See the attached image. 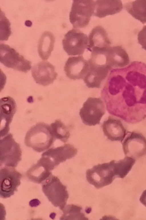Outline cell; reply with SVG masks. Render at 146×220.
I'll list each match as a JSON object with an SVG mask.
<instances>
[{
  "instance_id": "6da1fadb",
  "label": "cell",
  "mask_w": 146,
  "mask_h": 220,
  "mask_svg": "<svg viewBox=\"0 0 146 220\" xmlns=\"http://www.w3.org/2000/svg\"><path fill=\"white\" fill-rule=\"evenodd\" d=\"M108 112L129 123L146 118V64L112 69L101 91Z\"/></svg>"
},
{
  "instance_id": "7a4b0ae2",
  "label": "cell",
  "mask_w": 146,
  "mask_h": 220,
  "mask_svg": "<svg viewBox=\"0 0 146 220\" xmlns=\"http://www.w3.org/2000/svg\"><path fill=\"white\" fill-rule=\"evenodd\" d=\"M135 163L133 158L126 156L117 161L99 164L87 170L86 180L96 188H102L111 184L116 178H124Z\"/></svg>"
},
{
  "instance_id": "3957f363",
  "label": "cell",
  "mask_w": 146,
  "mask_h": 220,
  "mask_svg": "<svg viewBox=\"0 0 146 220\" xmlns=\"http://www.w3.org/2000/svg\"><path fill=\"white\" fill-rule=\"evenodd\" d=\"M55 140L50 125L38 123L32 127L27 132L25 143L27 146L40 152L48 149Z\"/></svg>"
},
{
  "instance_id": "277c9868",
  "label": "cell",
  "mask_w": 146,
  "mask_h": 220,
  "mask_svg": "<svg viewBox=\"0 0 146 220\" xmlns=\"http://www.w3.org/2000/svg\"><path fill=\"white\" fill-rule=\"evenodd\" d=\"M42 190L49 201L61 210L66 205L68 198L66 187L52 174L42 183Z\"/></svg>"
},
{
  "instance_id": "5b68a950",
  "label": "cell",
  "mask_w": 146,
  "mask_h": 220,
  "mask_svg": "<svg viewBox=\"0 0 146 220\" xmlns=\"http://www.w3.org/2000/svg\"><path fill=\"white\" fill-rule=\"evenodd\" d=\"M95 6L94 1H73L69 19L74 28H83L88 25L94 15Z\"/></svg>"
},
{
  "instance_id": "8992f818",
  "label": "cell",
  "mask_w": 146,
  "mask_h": 220,
  "mask_svg": "<svg viewBox=\"0 0 146 220\" xmlns=\"http://www.w3.org/2000/svg\"><path fill=\"white\" fill-rule=\"evenodd\" d=\"M22 151L19 144L12 135L9 133L0 140V165L15 168L21 160Z\"/></svg>"
},
{
  "instance_id": "52a82bcc",
  "label": "cell",
  "mask_w": 146,
  "mask_h": 220,
  "mask_svg": "<svg viewBox=\"0 0 146 220\" xmlns=\"http://www.w3.org/2000/svg\"><path fill=\"white\" fill-rule=\"evenodd\" d=\"M105 111V105L101 98L89 97L80 109L79 115L84 124L94 126L100 123Z\"/></svg>"
},
{
  "instance_id": "ba28073f",
  "label": "cell",
  "mask_w": 146,
  "mask_h": 220,
  "mask_svg": "<svg viewBox=\"0 0 146 220\" xmlns=\"http://www.w3.org/2000/svg\"><path fill=\"white\" fill-rule=\"evenodd\" d=\"M77 152L73 146L66 144L48 149L42 154L40 160L52 170L61 163L74 157Z\"/></svg>"
},
{
  "instance_id": "9c48e42d",
  "label": "cell",
  "mask_w": 146,
  "mask_h": 220,
  "mask_svg": "<svg viewBox=\"0 0 146 220\" xmlns=\"http://www.w3.org/2000/svg\"><path fill=\"white\" fill-rule=\"evenodd\" d=\"M62 44L64 50L68 55H80L87 49L89 39L86 34L74 28L65 34Z\"/></svg>"
},
{
  "instance_id": "30bf717a",
  "label": "cell",
  "mask_w": 146,
  "mask_h": 220,
  "mask_svg": "<svg viewBox=\"0 0 146 220\" xmlns=\"http://www.w3.org/2000/svg\"><path fill=\"white\" fill-rule=\"evenodd\" d=\"M0 62L9 68L27 72L31 68V62L26 59L14 48L4 44L0 45Z\"/></svg>"
},
{
  "instance_id": "8fae6325",
  "label": "cell",
  "mask_w": 146,
  "mask_h": 220,
  "mask_svg": "<svg viewBox=\"0 0 146 220\" xmlns=\"http://www.w3.org/2000/svg\"><path fill=\"white\" fill-rule=\"evenodd\" d=\"M22 174L15 168L5 166L0 171V197L6 198L14 194L21 184Z\"/></svg>"
},
{
  "instance_id": "7c38bea8",
  "label": "cell",
  "mask_w": 146,
  "mask_h": 220,
  "mask_svg": "<svg viewBox=\"0 0 146 220\" xmlns=\"http://www.w3.org/2000/svg\"><path fill=\"white\" fill-rule=\"evenodd\" d=\"M126 135L122 143L125 155L135 158L146 154V138L143 135L133 132Z\"/></svg>"
},
{
  "instance_id": "4fadbf2b",
  "label": "cell",
  "mask_w": 146,
  "mask_h": 220,
  "mask_svg": "<svg viewBox=\"0 0 146 220\" xmlns=\"http://www.w3.org/2000/svg\"><path fill=\"white\" fill-rule=\"evenodd\" d=\"M31 72L32 76L36 82L43 86L52 83L57 76L54 66L48 62L45 61H42L33 66Z\"/></svg>"
},
{
  "instance_id": "5bb4252c",
  "label": "cell",
  "mask_w": 146,
  "mask_h": 220,
  "mask_svg": "<svg viewBox=\"0 0 146 220\" xmlns=\"http://www.w3.org/2000/svg\"><path fill=\"white\" fill-rule=\"evenodd\" d=\"M0 105L1 137L6 136L9 131V124L16 112L17 106L15 100L9 96L1 98Z\"/></svg>"
},
{
  "instance_id": "9a60e30c",
  "label": "cell",
  "mask_w": 146,
  "mask_h": 220,
  "mask_svg": "<svg viewBox=\"0 0 146 220\" xmlns=\"http://www.w3.org/2000/svg\"><path fill=\"white\" fill-rule=\"evenodd\" d=\"M89 69L88 61L82 56L69 57L64 66L66 76L69 78L74 80L83 79Z\"/></svg>"
},
{
  "instance_id": "2e32d148",
  "label": "cell",
  "mask_w": 146,
  "mask_h": 220,
  "mask_svg": "<svg viewBox=\"0 0 146 220\" xmlns=\"http://www.w3.org/2000/svg\"><path fill=\"white\" fill-rule=\"evenodd\" d=\"M89 69L83 80L89 88H99L112 70L106 65H99L88 60Z\"/></svg>"
},
{
  "instance_id": "e0dca14e",
  "label": "cell",
  "mask_w": 146,
  "mask_h": 220,
  "mask_svg": "<svg viewBox=\"0 0 146 220\" xmlns=\"http://www.w3.org/2000/svg\"><path fill=\"white\" fill-rule=\"evenodd\" d=\"M104 54L106 64L112 69L124 67L129 63L128 54L120 46L110 47L104 51Z\"/></svg>"
},
{
  "instance_id": "ac0fdd59",
  "label": "cell",
  "mask_w": 146,
  "mask_h": 220,
  "mask_svg": "<svg viewBox=\"0 0 146 220\" xmlns=\"http://www.w3.org/2000/svg\"><path fill=\"white\" fill-rule=\"evenodd\" d=\"M102 127L104 135L112 141L122 142L127 133L121 121L111 116L104 122Z\"/></svg>"
},
{
  "instance_id": "d6986e66",
  "label": "cell",
  "mask_w": 146,
  "mask_h": 220,
  "mask_svg": "<svg viewBox=\"0 0 146 220\" xmlns=\"http://www.w3.org/2000/svg\"><path fill=\"white\" fill-rule=\"evenodd\" d=\"M87 49L93 51L105 49L110 47L111 42L105 30L101 26L94 28L89 36Z\"/></svg>"
},
{
  "instance_id": "ffe728a7",
  "label": "cell",
  "mask_w": 146,
  "mask_h": 220,
  "mask_svg": "<svg viewBox=\"0 0 146 220\" xmlns=\"http://www.w3.org/2000/svg\"><path fill=\"white\" fill-rule=\"evenodd\" d=\"M95 2L93 15L100 18L118 13L123 7L121 0H97Z\"/></svg>"
},
{
  "instance_id": "44dd1931",
  "label": "cell",
  "mask_w": 146,
  "mask_h": 220,
  "mask_svg": "<svg viewBox=\"0 0 146 220\" xmlns=\"http://www.w3.org/2000/svg\"><path fill=\"white\" fill-rule=\"evenodd\" d=\"M55 41L53 35L49 32H45L42 35L38 42V51L40 57L46 60L53 50Z\"/></svg>"
},
{
  "instance_id": "7402d4cb",
  "label": "cell",
  "mask_w": 146,
  "mask_h": 220,
  "mask_svg": "<svg viewBox=\"0 0 146 220\" xmlns=\"http://www.w3.org/2000/svg\"><path fill=\"white\" fill-rule=\"evenodd\" d=\"M124 7L132 17L146 23V0H135L125 3Z\"/></svg>"
},
{
  "instance_id": "603a6c76",
  "label": "cell",
  "mask_w": 146,
  "mask_h": 220,
  "mask_svg": "<svg viewBox=\"0 0 146 220\" xmlns=\"http://www.w3.org/2000/svg\"><path fill=\"white\" fill-rule=\"evenodd\" d=\"M51 174L50 170L38 161L26 173V176L30 180L38 184L42 183Z\"/></svg>"
},
{
  "instance_id": "cb8c5ba5",
  "label": "cell",
  "mask_w": 146,
  "mask_h": 220,
  "mask_svg": "<svg viewBox=\"0 0 146 220\" xmlns=\"http://www.w3.org/2000/svg\"><path fill=\"white\" fill-rule=\"evenodd\" d=\"M50 126L55 140H59L63 142H67L70 137V133L66 126L60 120H56Z\"/></svg>"
},
{
  "instance_id": "d4e9b609",
  "label": "cell",
  "mask_w": 146,
  "mask_h": 220,
  "mask_svg": "<svg viewBox=\"0 0 146 220\" xmlns=\"http://www.w3.org/2000/svg\"><path fill=\"white\" fill-rule=\"evenodd\" d=\"M82 209L81 207L73 204L66 205L61 210L63 214L60 219H88L82 212Z\"/></svg>"
},
{
  "instance_id": "484cf974",
  "label": "cell",
  "mask_w": 146,
  "mask_h": 220,
  "mask_svg": "<svg viewBox=\"0 0 146 220\" xmlns=\"http://www.w3.org/2000/svg\"><path fill=\"white\" fill-rule=\"evenodd\" d=\"M10 23L4 13L0 11V40H7L11 34Z\"/></svg>"
},
{
  "instance_id": "4316f807",
  "label": "cell",
  "mask_w": 146,
  "mask_h": 220,
  "mask_svg": "<svg viewBox=\"0 0 146 220\" xmlns=\"http://www.w3.org/2000/svg\"><path fill=\"white\" fill-rule=\"evenodd\" d=\"M138 43L146 50V25L144 26L138 34Z\"/></svg>"
},
{
  "instance_id": "83f0119b",
  "label": "cell",
  "mask_w": 146,
  "mask_h": 220,
  "mask_svg": "<svg viewBox=\"0 0 146 220\" xmlns=\"http://www.w3.org/2000/svg\"><path fill=\"white\" fill-rule=\"evenodd\" d=\"M140 202L146 207V189L142 193L139 199Z\"/></svg>"
}]
</instances>
